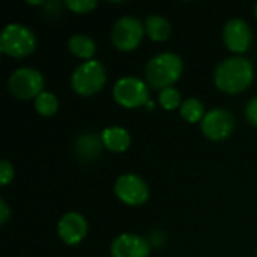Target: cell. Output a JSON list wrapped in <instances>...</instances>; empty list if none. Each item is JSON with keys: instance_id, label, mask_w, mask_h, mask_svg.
I'll return each instance as SVG.
<instances>
[{"instance_id": "obj_1", "label": "cell", "mask_w": 257, "mask_h": 257, "mask_svg": "<svg viewBox=\"0 0 257 257\" xmlns=\"http://www.w3.org/2000/svg\"><path fill=\"white\" fill-rule=\"evenodd\" d=\"M254 71L248 59L236 56L226 59L215 69V84L226 93H241L253 81Z\"/></svg>"}, {"instance_id": "obj_2", "label": "cell", "mask_w": 257, "mask_h": 257, "mask_svg": "<svg viewBox=\"0 0 257 257\" xmlns=\"http://www.w3.org/2000/svg\"><path fill=\"white\" fill-rule=\"evenodd\" d=\"M182 59L175 53H161L146 65V80L155 89H167L176 83L182 74Z\"/></svg>"}, {"instance_id": "obj_3", "label": "cell", "mask_w": 257, "mask_h": 257, "mask_svg": "<svg viewBox=\"0 0 257 257\" xmlns=\"http://www.w3.org/2000/svg\"><path fill=\"white\" fill-rule=\"evenodd\" d=\"M105 68L98 60H86L72 74V89L83 96H90L99 92L105 84Z\"/></svg>"}, {"instance_id": "obj_4", "label": "cell", "mask_w": 257, "mask_h": 257, "mask_svg": "<svg viewBox=\"0 0 257 257\" xmlns=\"http://www.w3.org/2000/svg\"><path fill=\"white\" fill-rule=\"evenodd\" d=\"M36 47L35 35L21 24H9L3 29L0 36L2 53L12 57H24L33 53Z\"/></svg>"}, {"instance_id": "obj_5", "label": "cell", "mask_w": 257, "mask_h": 257, "mask_svg": "<svg viewBox=\"0 0 257 257\" xmlns=\"http://www.w3.org/2000/svg\"><path fill=\"white\" fill-rule=\"evenodd\" d=\"M8 87L14 96L18 99L38 98L42 93L44 77L39 71L32 68H20L9 77Z\"/></svg>"}, {"instance_id": "obj_6", "label": "cell", "mask_w": 257, "mask_h": 257, "mask_svg": "<svg viewBox=\"0 0 257 257\" xmlns=\"http://www.w3.org/2000/svg\"><path fill=\"white\" fill-rule=\"evenodd\" d=\"M145 35V26L134 17H123L116 21L111 30V41L120 51H131L139 47Z\"/></svg>"}, {"instance_id": "obj_7", "label": "cell", "mask_w": 257, "mask_h": 257, "mask_svg": "<svg viewBox=\"0 0 257 257\" xmlns=\"http://www.w3.org/2000/svg\"><path fill=\"white\" fill-rule=\"evenodd\" d=\"M113 96L117 104L126 108H136L148 102L149 90L145 81L137 77H123L113 87Z\"/></svg>"}, {"instance_id": "obj_8", "label": "cell", "mask_w": 257, "mask_h": 257, "mask_svg": "<svg viewBox=\"0 0 257 257\" xmlns=\"http://www.w3.org/2000/svg\"><path fill=\"white\" fill-rule=\"evenodd\" d=\"M116 196L126 205H143L149 197V188L146 182L137 175H123L116 181Z\"/></svg>"}, {"instance_id": "obj_9", "label": "cell", "mask_w": 257, "mask_h": 257, "mask_svg": "<svg viewBox=\"0 0 257 257\" xmlns=\"http://www.w3.org/2000/svg\"><path fill=\"white\" fill-rule=\"evenodd\" d=\"M235 128V117L232 113L223 108L211 110L205 114L202 120V131L211 140L227 139Z\"/></svg>"}, {"instance_id": "obj_10", "label": "cell", "mask_w": 257, "mask_h": 257, "mask_svg": "<svg viewBox=\"0 0 257 257\" xmlns=\"http://www.w3.org/2000/svg\"><path fill=\"white\" fill-rule=\"evenodd\" d=\"M223 38L227 48L233 53H245L251 45V30L248 24L239 18L226 23Z\"/></svg>"}, {"instance_id": "obj_11", "label": "cell", "mask_w": 257, "mask_h": 257, "mask_svg": "<svg viewBox=\"0 0 257 257\" xmlns=\"http://www.w3.org/2000/svg\"><path fill=\"white\" fill-rule=\"evenodd\" d=\"M57 233L65 244L77 245L87 233V223L78 212H68L60 218L57 224Z\"/></svg>"}, {"instance_id": "obj_12", "label": "cell", "mask_w": 257, "mask_h": 257, "mask_svg": "<svg viewBox=\"0 0 257 257\" xmlns=\"http://www.w3.org/2000/svg\"><path fill=\"white\" fill-rule=\"evenodd\" d=\"M151 247L148 241L134 233H123L111 244L113 257H148Z\"/></svg>"}, {"instance_id": "obj_13", "label": "cell", "mask_w": 257, "mask_h": 257, "mask_svg": "<svg viewBox=\"0 0 257 257\" xmlns=\"http://www.w3.org/2000/svg\"><path fill=\"white\" fill-rule=\"evenodd\" d=\"M101 140H102V145L111 152H123L128 149L131 143L130 133L120 126H111V128L104 130Z\"/></svg>"}, {"instance_id": "obj_14", "label": "cell", "mask_w": 257, "mask_h": 257, "mask_svg": "<svg viewBox=\"0 0 257 257\" xmlns=\"http://www.w3.org/2000/svg\"><path fill=\"white\" fill-rule=\"evenodd\" d=\"M102 148V140L93 134H83L75 142L77 155L84 161H93L99 157Z\"/></svg>"}, {"instance_id": "obj_15", "label": "cell", "mask_w": 257, "mask_h": 257, "mask_svg": "<svg viewBox=\"0 0 257 257\" xmlns=\"http://www.w3.org/2000/svg\"><path fill=\"white\" fill-rule=\"evenodd\" d=\"M145 29H146L148 36L152 41H157V42H161V41L169 39V36L172 33L170 23L166 18L158 17V15H151L146 20V23H145Z\"/></svg>"}, {"instance_id": "obj_16", "label": "cell", "mask_w": 257, "mask_h": 257, "mask_svg": "<svg viewBox=\"0 0 257 257\" xmlns=\"http://www.w3.org/2000/svg\"><path fill=\"white\" fill-rule=\"evenodd\" d=\"M69 50L80 59L92 60L93 54L96 53V45L93 39L86 35H74L69 39Z\"/></svg>"}, {"instance_id": "obj_17", "label": "cell", "mask_w": 257, "mask_h": 257, "mask_svg": "<svg viewBox=\"0 0 257 257\" xmlns=\"http://www.w3.org/2000/svg\"><path fill=\"white\" fill-rule=\"evenodd\" d=\"M205 107L203 104L196 99V98H188L182 102L181 105V116L190 122V123H196V122H202L205 117Z\"/></svg>"}, {"instance_id": "obj_18", "label": "cell", "mask_w": 257, "mask_h": 257, "mask_svg": "<svg viewBox=\"0 0 257 257\" xmlns=\"http://www.w3.org/2000/svg\"><path fill=\"white\" fill-rule=\"evenodd\" d=\"M59 101L54 93L51 92H42L35 99V108L41 116H53L57 111Z\"/></svg>"}, {"instance_id": "obj_19", "label": "cell", "mask_w": 257, "mask_h": 257, "mask_svg": "<svg viewBox=\"0 0 257 257\" xmlns=\"http://www.w3.org/2000/svg\"><path fill=\"white\" fill-rule=\"evenodd\" d=\"M160 104L166 110H175L181 104V92L175 87H167L160 92Z\"/></svg>"}, {"instance_id": "obj_20", "label": "cell", "mask_w": 257, "mask_h": 257, "mask_svg": "<svg viewBox=\"0 0 257 257\" xmlns=\"http://www.w3.org/2000/svg\"><path fill=\"white\" fill-rule=\"evenodd\" d=\"M65 5L68 9H71L75 14H86V12H90L92 9H95L98 3L93 0H68V2H65Z\"/></svg>"}, {"instance_id": "obj_21", "label": "cell", "mask_w": 257, "mask_h": 257, "mask_svg": "<svg viewBox=\"0 0 257 257\" xmlns=\"http://www.w3.org/2000/svg\"><path fill=\"white\" fill-rule=\"evenodd\" d=\"M14 178V167L11 163L8 161H2L0 163V184L6 185L12 181Z\"/></svg>"}, {"instance_id": "obj_22", "label": "cell", "mask_w": 257, "mask_h": 257, "mask_svg": "<svg viewBox=\"0 0 257 257\" xmlns=\"http://www.w3.org/2000/svg\"><path fill=\"white\" fill-rule=\"evenodd\" d=\"M245 114H247V119L250 120V123L257 126V96L248 101L247 108H245Z\"/></svg>"}, {"instance_id": "obj_23", "label": "cell", "mask_w": 257, "mask_h": 257, "mask_svg": "<svg viewBox=\"0 0 257 257\" xmlns=\"http://www.w3.org/2000/svg\"><path fill=\"white\" fill-rule=\"evenodd\" d=\"M9 215H11V209H9V206L6 205V202H5V200H0V224H5V223L8 221Z\"/></svg>"}, {"instance_id": "obj_24", "label": "cell", "mask_w": 257, "mask_h": 257, "mask_svg": "<svg viewBox=\"0 0 257 257\" xmlns=\"http://www.w3.org/2000/svg\"><path fill=\"white\" fill-rule=\"evenodd\" d=\"M256 17H257V5H256Z\"/></svg>"}, {"instance_id": "obj_25", "label": "cell", "mask_w": 257, "mask_h": 257, "mask_svg": "<svg viewBox=\"0 0 257 257\" xmlns=\"http://www.w3.org/2000/svg\"><path fill=\"white\" fill-rule=\"evenodd\" d=\"M256 257H257V251H256Z\"/></svg>"}]
</instances>
